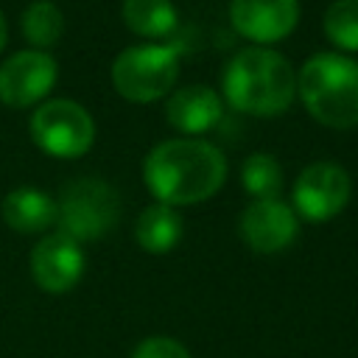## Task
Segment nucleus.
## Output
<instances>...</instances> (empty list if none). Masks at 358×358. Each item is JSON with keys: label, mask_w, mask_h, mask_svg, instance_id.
I'll use <instances>...</instances> for the list:
<instances>
[{"label": "nucleus", "mask_w": 358, "mask_h": 358, "mask_svg": "<svg viewBox=\"0 0 358 358\" xmlns=\"http://www.w3.org/2000/svg\"><path fill=\"white\" fill-rule=\"evenodd\" d=\"M227 176L224 154L207 143L193 137L165 140L151 148L143 162V179L148 190L159 199V204H196L213 196Z\"/></svg>", "instance_id": "obj_1"}, {"label": "nucleus", "mask_w": 358, "mask_h": 358, "mask_svg": "<svg viewBox=\"0 0 358 358\" xmlns=\"http://www.w3.org/2000/svg\"><path fill=\"white\" fill-rule=\"evenodd\" d=\"M296 76L291 62L271 48H243L224 70V95L238 112L280 115L291 106Z\"/></svg>", "instance_id": "obj_2"}, {"label": "nucleus", "mask_w": 358, "mask_h": 358, "mask_svg": "<svg viewBox=\"0 0 358 358\" xmlns=\"http://www.w3.org/2000/svg\"><path fill=\"white\" fill-rule=\"evenodd\" d=\"M308 112L333 129L358 123V64L341 53H316L296 76Z\"/></svg>", "instance_id": "obj_3"}, {"label": "nucleus", "mask_w": 358, "mask_h": 358, "mask_svg": "<svg viewBox=\"0 0 358 358\" xmlns=\"http://www.w3.org/2000/svg\"><path fill=\"white\" fill-rule=\"evenodd\" d=\"M179 76V48L168 45H131L117 53L112 64L115 90L129 101L162 98Z\"/></svg>", "instance_id": "obj_4"}, {"label": "nucleus", "mask_w": 358, "mask_h": 358, "mask_svg": "<svg viewBox=\"0 0 358 358\" xmlns=\"http://www.w3.org/2000/svg\"><path fill=\"white\" fill-rule=\"evenodd\" d=\"M56 221L67 238L95 241L117 221V193L101 179H76L56 201Z\"/></svg>", "instance_id": "obj_5"}, {"label": "nucleus", "mask_w": 358, "mask_h": 358, "mask_svg": "<svg viewBox=\"0 0 358 358\" xmlns=\"http://www.w3.org/2000/svg\"><path fill=\"white\" fill-rule=\"evenodd\" d=\"M34 143L53 157H81L95 137L90 112L67 98L42 103L31 117Z\"/></svg>", "instance_id": "obj_6"}, {"label": "nucleus", "mask_w": 358, "mask_h": 358, "mask_svg": "<svg viewBox=\"0 0 358 358\" xmlns=\"http://www.w3.org/2000/svg\"><path fill=\"white\" fill-rule=\"evenodd\" d=\"M350 176L333 162L308 165L294 185V207L308 221H327L344 210L350 201Z\"/></svg>", "instance_id": "obj_7"}, {"label": "nucleus", "mask_w": 358, "mask_h": 358, "mask_svg": "<svg viewBox=\"0 0 358 358\" xmlns=\"http://www.w3.org/2000/svg\"><path fill=\"white\" fill-rule=\"evenodd\" d=\"M84 274V252L64 232L45 235L31 252V277L50 294L70 291Z\"/></svg>", "instance_id": "obj_8"}, {"label": "nucleus", "mask_w": 358, "mask_h": 358, "mask_svg": "<svg viewBox=\"0 0 358 358\" xmlns=\"http://www.w3.org/2000/svg\"><path fill=\"white\" fill-rule=\"evenodd\" d=\"M56 81V62L42 50H20L0 67V98L8 106H28L48 95Z\"/></svg>", "instance_id": "obj_9"}, {"label": "nucleus", "mask_w": 358, "mask_h": 358, "mask_svg": "<svg viewBox=\"0 0 358 358\" xmlns=\"http://www.w3.org/2000/svg\"><path fill=\"white\" fill-rule=\"evenodd\" d=\"M241 235L249 243V249H255L260 255L280 252L296 235V215L277 196L255 199L241 215Z\"/></svg>", "instance_id": "obj_10"}, {"label": "nucleus", "mask_w": 358, "mask_h": 358, "mask_svg": "<svg viewBox=\"0 0 358 358\" xmlns=\"http://www.w3.org/2000/svg\"><path fill=\"white\" fill-rule=\"evenodd\" d=\"M299 0H232L229 20L252 42H277L294 31Z\"/></svg>", "instance_id": "obj_11"}, {"label": "nucleus", "mask_w": 358, "mask_h": 358, "mask_svg": "<svg viewBox=\"0 0 358 358\" xmlns=\"http://www.w3.org/2000/svg\"><path fill=\"white\" fill-rule=\"evenodd\" d=\"M165 117H168V123L173 129L185 131V134L207 131L221 117V98L204 84L182 87L168 98Z\"/></svg>", "instance_id": "obj_12"}, {"label": "nucleus", "mask_w": 358, "mask_h": 358, "mask_svg": "<svg viewBox=\"0 0 358 358\" xmlns=\"http://www.w3.org/2000/svg\"><path fill=\"white\" fill-rule=\"evenodd\" d=\"M3 218L17 232H42L56 221V201L34 187H17L3 199Z\"/></svg>", "instance_id": "obj_13"}, {"label": "nucleus", "mask_w": 358, "mask_h": 358, "mask_svg": "<svg viewBox=\"0 0 358 358\" xmlns=\"http://www.w3.org/2000/svg\"><path fill=\"white\" fill-rule=\"evenodd\" d=\"M134 235L145 252H154V255L171 252L182 238V218L173 207L157 201L137 215Z\"/></svg>", "instance_id": "obj_14"}, {"label": "nucleus", "mask_w": 358, "mask_h": 358, "mask_svg": "<svg viewBox=\"0 0 358 358\" xmlns=\"http://www.w3.org/2000/svg\"><path fill=\"white\" fill-rule=\"evenodd\" d=\"M123 22L143 36H162L176 28V8L171 0H123Z\"/></svg>", "instance_id": "obj_15"}, {"label": "nucleus", "mask_w": 358, "mask_h": 358, "mask_svg": "<svg viewBox=\"0 0 358 358\" xmlns=\"http://www.w3.org/2000/svg\"><path fill=\"white\" fill-rule=\"evenodd\" d=\"M64 17L50 0H34L22 14V34L31 45L48 48L62 36Z\"/></svg>", "instance_id": "obj_16"}, {"label": "nucleus", "mask_w": 358, "mask_h": 358, "mask_svg": "<svg viewBox=\"0 0 358 358\" xmlns=\"http://www.w3.org/2000/svg\"><path fill=\"white\" fill-rule=\"evenodd\" d=\"M241 179L243 187L255 196V199H274L277 190L282 187V168L271 154H249L243 168H241Z\"/></svg>", "instance_id": "obj_17"}, {"label": "nucleus", "mask_w": 358, "mask_h": 358, "mask_svg": "<svg viewBox=\"0 0 358 358\" xmlns=\"http://www.w3.org/2000/svg\"><path fill=\"white\" fill-rule=\"evenodd\" d=\"M324 34L344 50H358V0H333L324 11Z\"/></svg>", "instance_id": "obj_18"}, {"label": "nucleus", "mask_w": 358, "mask_h": 358, "mask_svg": "<svg viewBox=\"0 0 358 358\" xmlns=\"http://www.w3.org/2000/svg\"><path fill=\"white\" fill-rule=\"evenodd\" d=\"M131 358H190V352L185 350L182 341L176 338H168V336H151V338H143Z\"/></svg>", "instance_id": "obj_19"}, {"label": "nucleus", "mask_w": 358, "mask_h": 358, "mask_svg": "<svg viewBox=\"0 0 358 358\" xmlns=\"http://www.w3.org/2000/svg\"><path fill=\"white\" fill-rule=\"evenodd\" d=\"M6 36H8V28H6V17L0 14V50H3V45H6Z\"/></svg>", "instance_id": "obj_20"}]
</instances>
